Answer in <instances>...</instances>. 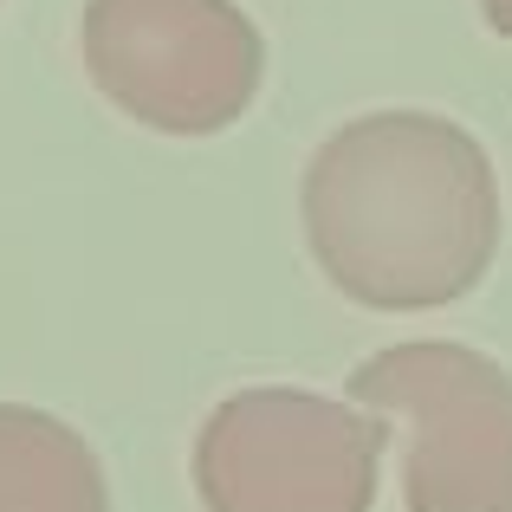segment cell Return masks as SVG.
Returning a JSON list of instances; mask_svg holds the SVG:
<instances>
[{
    "instance_id": "obj_5",
    "label": "cell",
    "mask_w": 512,
    "mask_h": 512,
    "mask_svg": "<svg viewBox=\"0 0 512 512\" xmlns=\"http://www.w3.org/2000/svg\"><path fill=\"white\" fill-rule=\"evenodd\" d=\"M0 512H111V480L72 422L0 402Z\"/></svg>"
},
{
    "instance_id": "obj_2",
    "label": "cell",
    "mask_w": 512,
    "mask_h": 512,
    "mask_svg": "<svg viewBox=\"0 0 512 512\" xmlns=\"http://www.w3.org/2000/svg\"><path fill=\"white\" fill-rule=\"evenodd\" d=\"M389 415L299 383H253L214 402L188 474L208 512H370Z\"/></svg>"
},
{
    "instance_id": "obj_6",
    "label": "cell",
    "mask_w": 512,
    "mask_h": 512,
    "mask_svg": "<svg viewBox=\"0 0 512 512\" xmlns=\"http://www.w3.org/2000/svg\"><path fill=\"white\" fill-rule=\"evenodd\" d=\"M480 13H487V26L500 39H512V0H480Z\"/></svg>"
},
{
    "instance_id": "obj_4",
    "label": "cell",
    "mask_w": 512,
    "mask_h": 512,
    "mask_svg": "<svg viewBox=\"0 0 512 512\" xmlns=\"http://www.w3.org/2000/svg\"><path fill=\"white\" fill-rule=\"evenodd\" d=\"M350 402L409 428V512H512V370L487 350L422 338L350 370Z\"/></svg>"
},
{
    "instance_id": "obj_1",
    "label": "cell",
    "mask_w": 512,
    "mask_h": 512,
    "mask_svg": "<svg viewBox=\"0 0 512 512\" xmlns=\"http://www.w3.org/2000/svg\"><path fill=\"white\" fill-rule=\"evenodd\" d=\"M299 221L318 273L363 312H441L493 273L500 175L441 111H370L312 150Z\"/></svg>"
},
{
    "instance_id": "obj_3",
    "label": "cell",
    "mask_w": 512,
    "mask_h": 512,
    "mask_svg": "<svg viewBox=\"0 0 512 512\" xmlns=\"http://www.w3.org/2000/svg\"><path fill=\"white\" fill-rule=\"evenodd\" d=\"M85 72L156 137H221L266 85V39L240 0H85Z\"/></svg>"
}]
</instances>
